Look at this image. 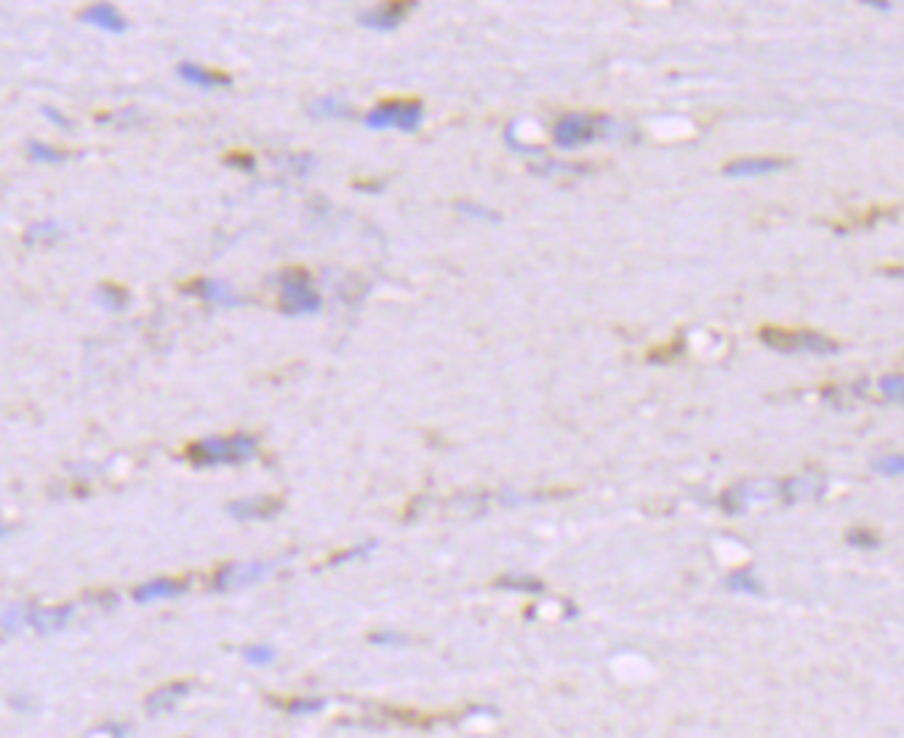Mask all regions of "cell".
Returning a JSON list of instances; mask_svg holds the SVG:
<instances>
[{"instance_id": "cell-1", "label": "cell", "mask_w": 904, "mask_h": 738, "mask_svg": "<svg viewBox=\"0 0 904 738\" xmlns=\"http://www.w3.org/2000/svg\"><path fill=\"white\" fill-rule=\"evenodd\" d=\"M186 461L197 470L208 466H239L248 464L259 456V439L250 434H231V436H206L197 439L195 445L186 447Z\"/></svg>"}, {"instance_id": "cell-2", "label": "cell", "mask_w": 904, "mask_h": 738, "mask_svg": "<svg viewBox=\"0 0 904 738\" xmlns=\"http://www.w3.org/2000/svg\"><path fill=\"white\" fill-rule=\"evenodd\" d=\"M278 311L284 316H313L320 314L325 300L317 292L308 269L289 267L278 275Z\"/></svg>"}, {"instance_id": "cell-3", "label": "cell", "mask_w": 904, "mask_h": 738, "mask_svg": "<svg viewBox=\"0 0 904 738\" xmlns=\"http://www.w3.org/2000/svg\"><path fill=\"white\" fill-rule=\"evenodd\" d=\"M616 131L614 119L605 114H563L552 126V142L561 150L583 148V145L599 142V139L610 137Z\"/></svg>"}, {"instance_id": "cell-4", "label": "cell", "mask_w": 904, "mask_h": 738, "mask_svg": "<svg viewBox=\"0 0 904 738\" xmlns=\"http://www.w3.org/2000/svg\"><path fill=\"white\" fill-rule=\"evenodd\" d=\"M425 123V103L420 97H389L380 101L373 112L364 117V126L373 131H400V134H416Z\"/></svg>"}, {"instance_id": "cell-5", "label": "cell", "mask_w": 904, "mask_h": 738, "mask_svg": "<svg viewBox=\"0 0 904 738\" xmlns=\"http://www.w3.org/2000/svg\"><path fill=\"white\" fill-rule=\"evenodd\" d=\"M760 339L763 345L780 353H808V356H835V353H840L838 342L819 334V331H808V327L766 325L760 327Z\"/></svg>"}, {"instance_id": "cell-6", "label": "cell", "mask_w": 904, "mask_h": 738, "mask_svg": "<svg viewBox=\"0 0 904 738\" xmlns=\"http://www.w3.org/2000/svg\"><path fill=\"white\" fill-rule=\"evenodd\" d=\"M278 561H228L214 572V591H237L261 584L278 569Z\"/></svg>"}, {"instance_id": "cell-7", "label": "cell", "mask_w": 904, "mask_h": 738, "mask_svg": "<svg viewBox=\"0 0 904 738\" xmlns=\"http://www.w3.org/2000/svg\"><path fill=\"white\" fill-rule=\"evenodd\" d=\"M411 9H416L414 0H389L375 9H364L358 14V25L367 31H378V34H389V31L400 28V23L409 18Z\"/></svg>"}, {"instance_id": "cell-8", "label": "cell", "mask_w": 904, "mask_h": 738, "mask_svg": "<svg viewBox=\"0 0 904 738\" xmlns=\"http://www.w3.org/2000/svg\"><path fill=\"white\" fill-rule=\"evenodd\" d=\"M181 292L195 295L203 303L219 305V309H237V305L244 303L242 295H239L228 280L219 278H195L190 280V284H181Z\"/></svg>"}, {"instance_id": "cell-9", "label": "cell", "mask_w": 904, "mask_h": 738, "mask_svg": "<svg viewBox=\"0 0 904 738\" xmlns=\"http://www.w3.org/2000/svg\"><path fill=\"white\" fill-rule=\"evenodd\" d=\"M786 168L788 159H780V155H744V159L728 161L721 173L728 178H763V175L780 173Z\"/></svg>"}, {"instance_id": "cell-10", "label": "cell", "mask_w": 904, "mask_h": 738, "mask_svg": "<svg viewBox=\"0 0 904 738\" xmlns=\"http://www.w3.org/2000/svg\"><path fill=\"white\" fill-rule=\"evenodd\" d=\"M284 500L281 497H242V500H231L225 506L228 517L239 519V522H266L275 514H281Z\"/></svg>"}, {"instance_id": "cell-11", "label": "cell", "mask_w": 904, "mask_h": 738, "mask_svg": "<svg viewBox=\"0 0 904 738\" xmlns=\"http://www.w3.org/2000/svg\"><path fill=\"white\" fill-rule=\"evenodd\" d=\"M78 20L98 31H106V34H125L130 28L128 18L119 12L114 3H92V7H83L78 12Z\"/></svg>"}, {"instance_id": "cell-12", "label": "cell", "mask_w": 904, "mask_h": 738, "mask_svg": "<svg viewBox=\"0 0 904 738\" xmlns=\"http://www.w3.org/2000/svg\"><path fill=\"white\" fill-rule=\"evenodd\" d=\"M76 616L72 606H50V608H28V627H34L39 636H50V633L65 631Z\"/></svg>"}, {"instance_id": "cell-13", "label": "cell", "mask_w": 904, "mask_h": 738, "mask_svg": "<svg viewBox=\"0 0 904 738\" xmlns=\"http://www.w3.org/2000/svg\"><path fill=\"white\" fill-rule=\"evenodd\" d=\"M186 580L184 578H153L145 580L134 589V602L139 606H148V602H159V600H175V597L186 595Z\"/></svg>"}, {"instance_id": "cell-14", "label": "cell", "mask_w": 904, "mask_h": 738, "mask_svg": "<svg viewBox=\"0 0 904 738\" xmlns=\"http://www.w3.org/2000/svg\"><path fill=\"white\" fill-rule=\"evenodd\" d=\"M178 76L181 81L192 87H201V90H217V87H231L233 78L222 70H208V67L197 65V61H181L178 65Z\"/></svg>"}, {"instance_id": "cell-15", "label": "cell", "mask_w": 904, "mask_h": 738, "mask_svg": "<svg viewBox=\"0 0 904 738\" xmlns=\"http://www.w3.org/2000/svg\"><path fill=\"white\" fill-rule=\"evenodd\" d=\"M190 689H192V683H186V680H178V683L161 685V689H156L153 694H148V700H145V711H148L150 716L167 714V711L175 708L178 703H184L186 694H190Z\"/></svg>"}, {"instance_id": "cell-16", "label": "cell", "mask_w": 904, "mask_h": 738, "mask_svg": "<svg viewBox=\"0 0 904 738\" xmlns=\"http://www.w3.org/2000/svg\"><path fill=\"white\" fill-rule=\"evenodd\" d=\"M780 492L791 503L813 500V497H822L827 492V481H822L819 475H799L791 477V481H782Z\"/></svg>"}, {"instance_id": "cell-17", "label": "cell", "mask_w": 904, "mask_h": 738, "mask_svg": "<svg viewBox=\"0 0 904 738\" xmlns=\"http://www.w3.org/2000/svg\"><path fill=\"white\" fill-rule=\"evenodd\" d=\"M308 114H311L313 119H344V117H353V106L344 103L342 97L322 95V97H313V101L308 103Z\"/></svg>"}, {"instance_id": "cell-18", "label": "cell", "mask_w": 904, "mask_h": 738, "mask_svg": "<svg viewBox=\"0 0 904 738\" xmlns=\"http://www.w3.org/2000/svg\"><path fill=\"white\" fill-rule=\"evenodd\" d=\"M98 303H101L106 311L119 314V311H125L130 305V292L125 289V286L114 284V280H106V284L98 286Z\"/></svg>"}, {"instance_id": "cell-19", "label": "cell", "mask_w": 904, "mask_h": 738, "mask_svg": "<svg viewBox=\"0 0 904 738\" xmlns=\"http://www.w3.org/2000/svg\"><path fill=\"white\" fill-rule=\"evenodd\" d=\"M61 237H65V228H61L56 220H45V222H34V226L23 233V242L28 244V247H36V244L59 242Z\"/></svg>"}, {"instance_id": "cell-20", "label": "cell", "mask_w": 904, "mask_h": 738, "mask_svg": "<svg viewBox=\"0 0 904 738\" xmlns=\"http://www.w3.org/2000/svg\"><path fill=\"white\" fill-rule=\"evenodd\" d=\"M239 653H242V661L255 669H270L278 664V649L273 644H248Z\"/></svg>"}, {"instance_id": "cell-21", "label": "cell", "mask_w": 904, "mask_h": 738, "mask_svg": "<svg viewBox=\"0 0 904 738\" xmlns=\"http://www.w3.org/2000/svg\"><path fill=\"white\" fill-rule=\"evenodd\" d=\"M25 153H28L31 161H39V164H61V161L70 159L67 150L54 148V145L48 142H36V139H31V142L25 145Z\"/></svg>"}, {"instance_id": "cell-22", "label": "cell", "mask_w": 904, "mask_h": 738, "mask_svg": "<svg viewBox=\"0 0 904 738\" xmlns=\"http://www.w3.org/2000/svg\"><path fill=\"white\" fill-rule=\"evenodd\" d=\"M328 708L325 696H291L289 703H284V711L289 716H313L322 714Z\"/></svg>"}, {"instance_id": "cell-23", "label": "cell", "mask_w": 904, "mask_h": 738, "mask_svg": "<svg viewBox=\"0 0 904 738\" xmlns=\"http://www.w3.org/2000/svg\"><path fill=\"white\" fill-rule=\"evenodd\" d=\"M23 627H28V606H7L3 608V633L12 636V633H20Z\"/></svg>"}, {"instance_id": "cell-24", "label": "cell", "mask_w": 904, "mask_h": 738, "mask_svg": "<svg viewBox=\"0 0 904 738\" xmlns=\"http://www.w3.org/2000/svg\"><path fill=\"white\" fill-rule=\"evenodd\" d=\"M730 589L733 591H741V595H763V586H760V580L755 578V572L752 569H739V572H733V575H730Z\"/></svg>"}, {"instance_id": "cell-25", "label": "cell", "mask_w": 904, "mask_h": 738, "mask_svg": "<svg viewBox=\"0 0 904 738\" xmlns=\"http://www.w3.org/2000/svg\"><path fill=\"white\" fill-rule=\"evenodd\" d=\"M375 550H378V542H361V544H355V547H347V550H342V553L331 555L328 566H342V564H350V561L367 558V555H373Z\"/></svg>"}, {"instance_id": "cell-26", "label": "cell", "mask_w": 904, "mask_h": 738, "mask_svg": "<svg viewBox=\"0 0 904 738\" xmlns=\"http://www.w3.org/2000/svg\"><path fill=\"white\" fill-rule=\"evenodd\" d=\"M877 387H880L882 397L891 400V403H902L904 405V376H902V372H891V376H882Z\"/></svg>"}, {"instance_id": "cell-27", "label": "cell", "mask_w": 904, "mask_h": 738, "mask_svg": "<svg viewBox=\"0 0 904 738\" xmlns=\"http://www.w3.org/2000/svg\"><path fill=\"white\" fill-rule=\"evenodd\" d=\"M456 209L461 211V215L472 217V220H480V222H491V226H496V222H503V217L496 215V211L485 209V206H480V203H472V200H458Z\"/></svg>"}, {"instance_id": "cell-28", "label": "cell", "mask_w": 904, "mask_h": 738, "mask_svg": "<svg viewBox=\"0 0 904 738\" xmlns=\"http://www.w3.org/2000/svg\"><path fill=\"white\" fill-rule=\"evenodd\" d=\"M874 470L880 472V475H885V477H899V475H904V453H888V456H880V459L874 461Z\"/></svg>"}, {"instance_id": "cell-29", "label": "cell", "mask_w": 904, "mask_h": 738, "mask_svg": "<svg viewBox=\"0 0 904 738\" xmlns=\"http://www.w3.org/2000/svg\"><path fill=\"white\" fill-rule=\"evenodd\" d=\"M411 638L405 636V633L400 631H375L369 633V644H375V647H405Z\"/></svg>"}, {"instance_id": "cell-30", "label": "cell", "mask_w": 904, "mask_h": 738, "mask_svg": "<svg viewBox=\"0 0 904 738\" xmlns=\"http://www.w3.org/2000/svg\"><path fill=\"white\" fill-rule=\"evenodd\" d=\"M222 161L228 168L244 170V173H253L255 170V159L250 153H244V150H231V153H225Z\"/></svg>"}, {"instance_id": "cell-31", "label": "cell", "mask_w": 904, "mask_h": 738, "mask_svg": "<svg viewBox=\"0 0 904 738\" xmlns=\"http://www.w3.org/2000/svg\"><path fill=\"white\" fill-rule=\"evenodd\" d=\"M9 705H12L18 714H34V711H36V696L23 694V691H20V694L9 696Z\"/></svg>"}, {"instance_id": "cell-32", "label": "cell", "mask_w": 904, "mask_h": 738, "mask_svg": "<svg viewBox=\"0 0 904 738\" xmlns=\"http://www.w3.org/2000/svg\"><path fill=\"white\" fill-rule=\"evenodd\" d=\"M39 112H42V117H48L56 128H65V131H72V123H70V119H67V114L59 112V108H56V106H42Z\"/></svg>"}, {"instance_id": "cell-33", "label": "cell", "mask_w": 904, "mask_h": 738, "mask_svg": "<svg viewBox=\"0 0 904 738\" xmlns=\"http://www.w3.org/2000/svg\"><path fill=\"white\" fill-rule=\"evenodd\" d=\"M849 544H855V547H877V537L874 533H869V530L863 528H855L849 530Z\"/></svg>"}, {"instance_id": "cell-34", "label": "cell", "mask_w": 904, "mask_h": 738, "mask_svg": "<svg viewBox=\"0 0 904 738\" xmlns=\"http://www.w3.org/2000/svg\"><path fill=\"white\" fill-rule=\"evenodd\" d=\"M503 584H508L505 589H522V591H545V586L538 584V580H530V578H505Z\"/></svg>"}, {"instance_id": "cell-35", "label": "cell", "mask_w": 904, "mask_h": 738, "mask_svg": "<svg viewBox=\"0 0 904 738\" xmlns=\"http://www.w3.org/2000/svg\"><path fill=\"white\" fill-rule=\"evenodd\" d=\"M101 733H106V736L112 738H128L130 727L125 725V722H117V719H108L106 725H101Z\"/></svg>"}, {"instance_id": "cell-36", "label": "cell", "mask_w": 904, "mask_h": 738, "mask_svg": "<svg viewBox=\"0 0 904 738\" xmlns=\"http://www.w3.org/2000/svg\"><path fill=\"white\" fill-rule=\"evenodd\" d=\"M866 7H871V9H880V12H888V9H893L891 3H882V0H866Z\"/></svg>"}]
</instances>
